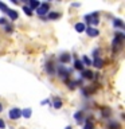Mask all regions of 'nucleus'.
<instances>
[{
    "instance_id": "f257e3e1",
    "label": "nucleus",
    "mask_w": 125,
    "mask_h": 129,
    "mask_svg": "<svg viewBox=\"0 0 125 129\" xmlns=\"http://www.w3.org/2000/svg\"><path fill=\"white\" fill-rule=\"evenodd\" d=\"M124 38H125V35L122 32H116L114 39H113V52H117L121 47H122Z\"/></svg>"
},
{
    "instance_id": "f03ea898",
    "label": "nucleus",
    "mask_w": 125,
    "mask_h": 129,
    "mask_svg": "<svg viewBox=\"0 0 125 129\" xmlns=\"http://www.w3.org/2000/svg\"><path fill=\"white\" fill-rule=\"evenodd\" d=\"M48 10H50V4L48 3H42L38 7V10H36V14H38L39 16H43V15L48 14Z\"/></svg>"
},
{
    "instance_id": "7ed1b4c3",
    "label": "nucleus",
    "mask_w": 125,
    "mask_h": 129,
    "mask_svg": "<svg viewBox=\"0 0 125 129\" xmlns=\"http://www.w3.org/2000/svg\"><path fill=\"white\" fill-rule=\"evenodd\" d=\"M58 74H59V77H60L63 81H66V82H67L69 75H70V70H67V69L63 67V66H60V67L58 69Z\"/></svg>"
},
{
    "instance_id": "20e7f679",
    "label": "nucleus",
    "mask_w": 125,
    "mask_h": 129,
    "mask_svg": "<svg viewBox=\"0 0 125 129\" xmlns=\"http://www.w3.org/2000/svg\"><path fill=\"white\" fill-rule=\"evenodd\" d=\"M22 117V110L18 108H14V109H11L10 110V118L11 120H18Z\"/></svg>"
},
{
    "instance_id": "39448f33",
    "label": "nucleus",
    "mask_w": 125,
    "mask_h": 129,
    "mask_svg": "<svg viewBox=\"0 0 125 129\" xmlns=\"http://www.w3.org/2000/svg\"><path fill=\"white\" fill-rule=\"evenodd\" d=\"M85 31L87 32L89 36H98V34H100V31L97 30V28H93V27H89V28H86Z\"/></svg>"
},
{
    "instance_id": "423d86ee",
    "label": "nucleus",
    "mask_w": 125,
    "mask_h": 129,
    "mask_svg": "<svg viewBox=\"0 0 125 129\" xmlns=\"http://www.w3.org/2000/svg\"><path fill=\"white\" fill-rule=\"evenodd\" d=\"M91 64H93V66H96L97 69H101V67L104 66V60L98 56V58H94V60L91 62Z\"/></svg>"
},
{
    "instance_id": "0eeeda50",
    "label": "nucleus",
    "mask_w": 125,
    "mask_h": 129,
    "mask_svg": "<svg viewBox=\"0 0 125 129\" xmlns=\"http://www.w3.org/2000/svg\"><path fill=\"white\" fill-rule=\"evenodd\" d=\"M81 75H82L83 78H86V79H93V77H94V74H93L90 70H82L81 71Z\"/></svg>"
},
{
    "instance_id": "6e6552de",
    "label": "nucleus",
    "mask_w": 125,
    "mask_h": 129,
    "mask_svg": "<svg viewBox=\"0 0 125 129\" xmlns=\"http://www.w3.org/2000/svg\"><path fill=\"white\" fill-rule=\"evenodd\" d=\"M46 71H47V74H50V75H52L55 73V69H54V64H52L51 62H48V63H46Z\"/></svg>"
},
{
    "instance_id": "1a4fd4ad",
    "label": "nucleus",
    "mask_w": 125,
    "mask_h": 129,
    "mask_svg": "<svg viewBox=\"0 0 125 129\" xmlns=\"http://www.w3.org/2000/svg\"><path fill=\"white\" fill-rule=\"evenodd\" d=\"M74 118H75V121H77L78 124H81V122H82V120H83V113H82V110L77 112L75 114H74Z\"/></svg>"
},
{
    "instance_id": "9d476101",
    "label": "nucleus",
    "mask_w": 125,
    "mask_h": 129,
    "mask_svg": "<svg viewBox=\"0 0 125 129\" xmlns=\"http://www.w3.org/2000/svg\"><path fill=\"white\" fill-rule=\"evenodd\" d=\"M59 60L62 63H69V62H70V55H69V54H60L59 55Z\"/></svg>"
},
{
    "instance_id": "9b49d317",
    "label": "nucleus",
    "mask_w": 125,
    "mask_h": 129,
    "mask_svg": "<svg viewBox=\"0 0 125 129\" xmlns=\"http://www.w3.org/2000/svg\"><path fill=\"white\" fill-rule=\"evenodd\" d=\"M85 30H86V26H85V23H77L75 24V31L77 32H83Z\"/></svg>"
},
{
    "instance_id": "f8f14e48",
    "label": "nucleus",
    "mask_w": 125,
    "mask_h": 129,
    "mask_svg": "<svg viewBox=\"0 0 125 129\" xmlns=\"http://www.w3.org/2000/svg\"><path fill=\"white\" fill-rule=\"evenodd\" d=\"M7 15L10 16V19H11V20L18 19V12L14 11V10H8V11H7Z\"/></svg>"
},
{
    "instance_id": "ddd939ff",
    "label": "nucleus",
    "mask_w": 125,
    "mask_h": 129,
    "mask_svg": "<svg viewBox=\"0 0 125 129\" xmlns=\"http://www.w3.org/2000/svg\"><path fill=\"white\" fill-rule=\"evenodd\" d=\"M74 67L77 69V70L82 71V70H83V63H82V60H79V59H75V62H74Z\"/></svg>"
},
{
    "instance_id": "4468645a",
    "label": "nucleus",
    "mask_w": 125,
    "mask_h": 129,
    "mask_svg": "<svg viewBox=\"0 0 125 129\" xmlns=\"http://www.w3.org/2000/svg\"><path fill=\"white\" fill-rule=\"evenodd\" d=\"M113 26L114 27H118V28H124V23L121 19H114L113 20Z\"/></svg>"
},
{
    "instance_id": "2eb2a0df",
    "label": "nucleus",
    "mask_w": 125,
    "mask_h": 129,
    "mask_svg": "<svg viewBox=\"0 0 125 129\" xmlns=\"http://www.w3.org/2000/svg\"><path fill=\"white\" fill-rule=\"evenodd\" d=\"M52 105H54L55 109H60V108H62V101H60L58 97H55V98H54V104H52Z\"/></svg>"
},
{
    "instance_id": "dca6fc26",
    "label": "nucleus",
    "mask_w": 125,
    "mask_h": 129,
    "mask_svg": "<svg viewBox=\"0 0 125 129\" xmlns=\"http://www.w3.org/2000/svg\"><path fill=\"white\" fill-rule=\"evenodd\" d=\"M48 19H58V18H60V14L59 12H48Z\"/></svg>"
},
{
    "instance_id": "f3484780",
    "label": "nucleus",
    "mask_w": 125,
    "mask_h": 129,
    "mask_svg": "<svg viewBox=\"0 0 125 129\" xmlns=\"http://www.w3.org/2000/svg\"><path fill=\"white\" fill-rule=\"evenodd\" d=\"M31 113H32V112H31V109H28V108H27V109H24V110H22V116H23V117H26V118H30Z\"/></svg>"
},
{
    "instance_id": "a211bd4d",
    "label": "nucleus",
    "mask_w": 125,
    "mask_h": 129,
    "mask_svg": "<svg viewBox=\"0 0 125 129\" xmlns=\"http://www.w3.org/2000/svg\"><path fill=\"white\" fill-rule=\"evenodd\" d=\"M28 6H30V7H28L30 10H31V8H38L40 6V3L39 2H34V0H32V2H28Z\"/></svg>"
},
{
    "instance_id": "6ab92c4d",
    "label": "nucleus",
    "mask_w": 125,
    "mask_h": 129,
    "mask_svg": "<svg viewBox=\"0 0 125 129\" xmlns=\"http://www.w3.org/2000/svg\"><path fill=\"white\" fill-rule=\"evenodd\" d=\"M83 129H93V122L90 120H86V124H85Z\"/></svg>"
},
{
    "instance_id": "aec40b11",
    "label": "nucleus",
    "mask_w": 125,
    "mask_h": 129,
    "mask_svg": "<svg viewBox=\"0 0 125 129\" xmlns=\"http://www.w3.org/2000/svg\"><path fill=\"white\" fill-rule=\"evenodd\" d=\"M82 60H83V63H85V64H87V66H91V60L89 59L87 56H85V55H83V56H82Z\"/></svg>"
},
{
    "instance_id": "412c9836",
    "label": "nucleus",
    "mask_w": 125,
    "mask_h": 129,
    "mask_svg": "<svg viewBox=\"0 0 125 129\" xmlns=\"http://www.w3.org/2000/svg\"><path fill=\"white\" fill-rule=\"evenodd\" d=\"M0 10H3V12H6V14H7V11L10 10V8H8L4 3H0Z\"/></svg>"
},
{
    "instance_id": "4be33fe9",
    "label": "nucleus",
    "mask_w": 125,
    "mask_h": 129,
    "mask_svg": "<svg viewBox=\"0 0 125 129\" xmlns=\"http://www.w3.org/2000/svg\"><path fill=\"white\" fill-rule=\"evenodd\" d=\"M23 11L26 12V14H27L28 16H31V15H32V10H30L28 7H23Z\"/></svg>"
},
{
    "instance_id": "5701e85b",
    "label": "nucleus",
    "mask_w": 125,
    "mask_h": 129,
    "mask_svg": "<svg viewBox=\"0 0 125 129\" xmlns=\"http://www.w3.org/2000/svg\"><path fill=\"white\" fill-rule=\"evenodd\" d=\"M118 124L117 122H110V125H109V129H118Z\"/></svg>"
},
{
    "instance_id": "b1692460",
    "label": "nucleus",
    "mask_w": 125,
    "mask_h": 129,
    "mask_svg": "<svg viewBox=\"0 0 125 129\" xmlns=\"http://www.w3.org/2000/svg\"><path fill=\"white\" fill-rule=\"evenodd\" d=\"M98 54H100V48H96V50L93 51V56H94V58H98Z\"/></svg>"
},
{
    "instance_id": "393cba45",
    "label": "nucleus",
    "mask_w": 125,
    "mask_h": 129,
    "mask_svg": "<svg viewBox=\"0 0 125 129\" xmlns=\"http://www.w3.org/2000/svg\"><path fill=\"white\" fill-rule=\"evenodd\" d=\"M102 114L104 116H109L110 114V110H109V109H105V110H102Z\"/></svg>"
},
{
    "instance_id": "a878e982",
    "label": "nucleus",
    "mask_w": 125,
    "mask_h": 129,
    "mask_svg": "<svg viewBox=\"0 0 125 129\" xmlns=\"http://www.w3.org/2000/svg\"><path fill=\"white\" fill-rule=\"evenodd\" d=\"M7 19H4V18H0V24H6V26H7Z\"/></svg>"
},
{
    "instance_id": "bb28decb",
    "label": "nucleus",
    "mask_w": 125,
    "mask_h": 129,
    "mask_svg": "<svg viewBox=\"0 0 125 129\" xmlns=\"http://www.w3.org/2000/svg\"><path fill=\"white\" fill-rule=\"evenodd\" d=\"M6 31L7 32H12V26H8V24H7V26H6Z\"/></svg>"
},
{
    "instance_id": "cd10ccee",
    "label": "nucleus",
    "mask_w": 125,
    "mask_h": 129,
    "mask_svg": "<svg viewBox=\"0 0 125 129\" xmlns=\"http://www.w3.org/2000/svg\"><path fill=\"white\" fill-rule=\"evenodd\" d=\"M4 128H6V124H4L3 120H0V129H4Z\"/></svg>"
},
{
    "instance_id": "c85d7f7f",
    "label": "nucleus",
    "mask_w": 125,
    "mask_h": 129,
    "mask_svg": "<svg viewBox=\"0 0 125 129\" xmlns=\"http://www.w3.org/2000/svg\"><path fill=\"white\" fill-rule=\"evenodd\" d=\"M3 110V106H2V104H0V112H2Z\"/></svg>"
},
{
    "instance_id": "c756f323",
    "label": "nucleus",
    "mask_w": 125,
    "mask_h": 129,
    "mask_svg": "<svg viewBox=\"0 0 125 129\" xmlns=\"http://www.w3.org/2000/svg\"><path fill=\"white\" fill-rule=\"evenodd\" d=\"M66 129H73L71 126H66Z\"/></svg>"
}]
</instances>
